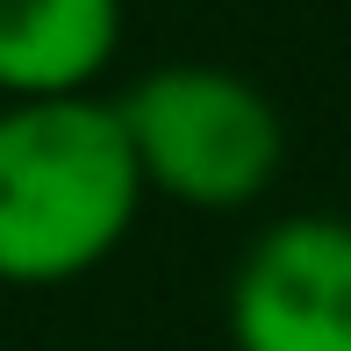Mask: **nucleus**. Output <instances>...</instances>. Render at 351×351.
Masks as SVG:
<instances>
[{
	"label": "nucleus",
	"instance_id": "4",
	"mask_svg": "<svg viewBox=\"0 0 351 351\" xmlns=\"http://www.w3.org/2000/svg\"><path fill=\"white\" fill-rule=\"evenodd\" d=\"M122 51V0H0V93H93Z\"/></svg>",
	"mask_w": 351,
	"mask_h": 351
},
{
	"label": "nucleus",
	"instance_id": "2",
	"mask_svg": "<svg viewBox=\"0 0 351 351\" xmlns=\"http://www.w3.org/2000/svg\"><path fill=\"white\" fill-rule=\"evenodd\" d=\"M143 194L180 208H251L280 180L287 122L273 93L230 65H158L115 101Z\"/></svg>",
	"mask_w": 351,
	"mask_h": 351
},
{
	"label": "nucleus",
	"instance_id": "3",
	"mask_svg": "<svg viewBox=\"0 0 351 351\" xmlns=\"http://www.w3.org/2000/svg\"><path fill=\"white\" fill-rule=\"evenodd\" d=\"M237 351H351V222L287 215L230 273Z\"/></svg>",
	"mask_w": 351,
	"mask_h": 351
},
{
	"label": "nucleus",
	"instance_id": "1",
	"mask_svg": "<svg viewBox=\"0 0 351 351\" xmlns=\"http://www.w3.org/2000/svg\"><path fill=\"white\" fill-rule=\"evenodd\" d=\"M143 215V172L115 101L0 108V287H65L122 251Z\"/></svg>",
	"mask_w": 351,
	"mask_h": 351
}]
</instances>
